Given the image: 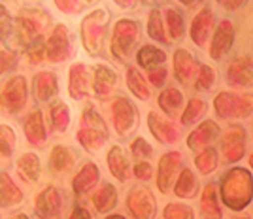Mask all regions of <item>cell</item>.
Returning a JSON list of instances; mask_svg holds the SVG:
<instances>
[{
	"label": "cell",
	"mask_w": 253,
	"mask_h": 219,
	"mask_svg": "<svg viewBox=\"0 0 253 219\" xmlns=\"http://www.w3.org/2000/svg\"><path fill=\"white\" fill-rule=\"evenodd\" d=\"M72 53H74V42L70 31L64 25H55L45 42V59L49 63L59 64L70 59Z\"/></svg>",
	"instance_id": "9c48e42d"
},
{
	"label": "cell",
	"mask_w": 253,
	"mask_h": 219,
	"mask_svg": "<svg viewBox=\"0 0 253 219\" xmlns=\"http://www.w3.org/2000/svg\"><path fill=\"white\" fill-rule=\"evenodd\" d=\"M201 218L202 219H223L221 202H219V193L217 185L210 181L206 183L201 193Z\"/></svg>",
	"instance_id": "d4e9b609"
},
{
	"label": "cell",
	"mask_w": 253,
	"mask_h": 219,
	"mask_svg": "<svg viewBox=\"0 0 253 219\" xmlns=\"http://www.w3.org/2000/svg\"><path fill=\"white\" fill-rule=\"evenodd\" d=\"M232 42H234V27L229 19H223L213 32V38L210 44V57L215 61L221 59L225 53L231 51Z\"/></svg>",
	"instance_id": "7402d4cb"
},
{
	"label": "cell",
	"mask_w": 253,
	"mask_h": 219,
	"mask_svg": "<svg viewBox=\"0 0 253 219\" xmlns=\"http://www.w3.org/2000/svg\"><path fill=\"white\" fill-rule=\"evenodd\" d=\"M234 219H252V218H248V216H240V218H234Z\"/></svg>",
	"instance_id": "680465c9"
},
{
	"label": "cell",
	"mask_w": 253,
	"mask_h": 219,
	"mask_svg": "<svg viewBox=\"0 0 253 219\" xmlns=\"http://www.w3.org/2000/svg\"><path fill=\"white\" fill-rule=\"evenodd\" d=\"M114 2H116L117 6H121V8H132L138 0H114Z\"/></svg>",
	"instance_id": "816d5d0a"
},
{
	"label": "cell",
	"mask_w": 253,
	"mask_h": 219,
	"mask_svg": "<svg viewBox=\"0 0 253 219\" xmlns=\"http://www.w3.org/2000/svg\"><path fill=\"white\" fill-rule=\"evenodd\" d=\"M91 74L89 66L84 63H76L68 70V93L74 100H85L91 87Z\"/></svg>",
	"instance_id": "9a60e30c"
},
{
	"label": "cell",
	"mask_w": 253,
	"mask_h": 219,
	"mask_svg": "<svg viewBox=\"0 0 253 219\" xmlns=\"http://www.w3.org/2000/svg\"><path fill=\"white\" fill-rule=\"evenodd\" d=\"M213 27V13L210 8H202L191 21V38L199 47H204Z\"/></svg>",
	"instance_id": "4316f807"
},
{
	"label": "cell",
	"mask_w": 253,
	"mask_h": 219,
	"mask_svg": "<svg viewBox=\"0 0 253 219\" xmlns=\"http://www.w3.org/2000/svg\"><path fill=\"white\" fill-rule=\"evenodd\" d=\"M59 93V78L55 72L42 70L32 78V94L38 102H49Z\"/></svg>",
	"instance_id": "ac0fdd59"
},
{
	"label": "cell",
	"mask_w": 253,
	"mask_h": 219,
	"mask_svg": "<svg viewBox=\"0 0 253 219\" xmlns=\"http://www.w3.org/2000/svg\"><path fill=\"white\" fill-rule=\"evenodd\" d=\"M104 219H126L125 216H121V214H110V216H106Z\"/></svg>",
	"instance_id": "9f6ffc18"
},
{
	"label": "cell",
	"mask_w": 253,
	"mask_h": 219,
	"mask_svg": "<svg viewBox=\"0 0 253 219\" xmlns=\"http://www.w3.org/2000/svg\"><path fill=\"white\" fill-rule=\"evenodd\" d=\"M213 110L221 119H244L253 112V94H236L221 91L213 98Z\"/></svg>",
	"instance_id": "8992f818"
},
{
	"label": "cell",
	"mask_w": 253,
	"mask_h": 219,
	"mask_svg": "<svg viewBox=\"0 0 253 219\" xmlns=\"http://www.w3.org/2000/svg\"><path fill=\"white\" fill-rule=\"evenodd\" d=\"M85 2H87V4H95L96 0H85Z\"/></svg>",
	"instance_id": "91938a15"
},
{
	"label": "cell",
	"mask_w": 253,
	"mask_h": 219,
	"mask_svg": "<svg viewBox=\"0 0 253 219\" xmlns=\"http://www.w3.org/2000/svg\"><path fill=\"white\" fill-rule=\"evenodd\" d=\"M250 167H252V170H253V153L250 155Z\"/></svg>",
	"instance_id": "6f0895ef"
},
{
	"label": "cell",
	"mask_w": 253,
	"mask_h": 219,
	"mask_svg": "<svg viewBox=\"0 0 253 219\" xmlns=\"http://www.w3.org/2000/svg\"><path fill=\"white\" fill-rule=\"evenodd\" d=\"M68 219H93V216H91V212L85 208V206L76 204L74 208H72V212H70Z\"/></svg>",
	"instance_id": "c3c4849f"
},
{
	"label": "cell",
	"mask_w": 253,
	"mask_h": 219,
	"mask_svg": "<svg viewBox=\"0 0 253 219\" xmlns=\"http://www.w3.org/2000/svg\"><path fill=\"white\" fill-rule=\"evenodd\" d=\"M110 23V11L106 8H98L95 11H89L82 19L80 25V36L84 44L85 51L93 57H98L102 53L106 38V27Z\"/></svg>",
	"instance_id": "3957f363"
},
{
	"label": "cell",
	"mask_w": 253,
	"mask_h": 219,
	"mask_svg": "<svg viewBox=\"0 0 253 219\" xmlns=\"http://www.w3.org/2000/svg\"><path fill=\"white\" fill-rule=\"evenodd\" d=\"M117 202H119V191L110 181H102L100 187L96 189L91 197V204H93L95 212L102 214V216H110L112 210H116Z\"/></svg>",
	"instance_id": "603a6c76"
},
{
	"label": "cell",
	"mask_w": 253,
	"mask_h": 219,
	"mask_svg": "<svg viewBox=\"0 0 253 219\" xmlns=\"http://www.w3.org/2000/svg\"><path fill=\"white\" fill-rule=\"evenodd\" d=\"M106 165H108L110 174L116 177L119 183H125L126 179L130 177V159H128L126 151L119 144H114L108 149Z\"/></svg>",
	"instance_id": "e0dca14e"
},
{
	"label": "cell",
	"mask_w": 253,
	"mask_h": 219,
	"mask_svg": "<svg viewBox=\"0 0 253 219\" xmlns=\"http://www.w3.org/2000/svg\"><path fill=\"white\" fill-rule=\"evenodd\" d=\"M110 138V129L106 125L104 117L93 104L85 106L80 117V129L76 132V140L82 144L85 151L96 153Z\"/></svg>",
	"instance_id": "7a4b0ae2"
},
{
	"label": "cell",
	"mask_w": 253,
	"mask_h": 219,
	"mask_svg": "<svg viewBox=\"0 0 253 219\" xmlns=\"http://www.w3.org/2000/svg\"><path fill=\"white\" fill-rule=\"evenodd\" d=\"M219 134H221V131H219L217 123L211 121V119H206L193 132H189L187 147L193 149V151H202L204 147H210V144L215 138H219Z\"/></svg>",
	"instance_id": "ffe728a7"
},
{
	"label": "cell",
	"mask_w": 253,
	"mask_h": 219,
	"mask_svg": "<svg viewBox=\"0 0 253 219\" xmlns=\"http://www.w3.org/2000/svg\"><path fill=\"white\" fill-rule=\"evenodd\" d=\"M181 104H183V94L176 87H167L163 93L159 94V108L169 117H176Z\"/></svg>",
	"instance_id": "836d02e7"
},
{
	"label": "cell",
	"mask_w": 253,
	"mask_h": 219,
	"mask_svg": "<svg viewBox=\"0 0 253 219\" xmlns=\"http://www.w3.org/2000/svg\"><path fill=\"white\" fill-rule=\"evenodd\" d=\"M165 19H167V29L172 40H179L185 32V23H183V15L174 8H167L165 10Z\"/></svg>",
	"instance_id": "74e56055"
},
{
	"label": "cell",
	"mask_w": 253,
	"mask_h": 219,
	"mask_svg": "<svg viewBox=\"0 0 253 219\" xmlns=\"http://www.w3.org/2000/svg\"><path fill=\"white\" fill-rule=\"evenodd\" d=\"M6 17H10V15H8V10H6V6H2V4H0V21H2V19H6Z\"/></svg>",
	"instance_id": "f5cc1de1"
},
{
	"label": "cell",
	"mask_w": 253,
	"mask_h": 219,
	"mask_svg": "<svg viewBox=\"0 0 253 219\" xmlns=\"http://www.w3.org/2000/svg\"><path fill=\"white\" fill-rule=\"evenodd\" d=\"M148 36L159 44H170L169 36H167V32H165V27H163V15H161L159 10H151V13H149Z\"/></svg>",
	"instance_id": "8d00e7d4"
},
{
	"label": "cell",
	"mask_w": 253,
	"mask_h": 219,
	"mask_svg": "<svg viewBox=\"0 0 253 219\" xmlns=\"http://www.w3.org/2000/svg\"><path fill=\"white\" fill-rule=\"evenodd\" d=\"M132 174L140 181H149L153 177V167L149 165L148 161H138L136 165L132 167Z\"/></svg>",
	"instance_id": "ee69618b"
},
{
	"label": "cell",
	"mask_w": 253,
	"mask_h": 219,
	"mask_svg": "<svg viewBox=\"0 0 253 219\" xmlns=\"http://www.w3.org/2000/svg\"><path fill=\"white\" fill-rule=\"evenodd\" d=\"M213 82H215V72H213V68L208 66V64H201L193 89H195V91H208L211 85H213Z\"/></svg>",
	"instance_id": "7bdbcfd3"
},
{
	"label": "cell",
	"mask_w": 253,
	"mask_h": 219,
	"mask_svg": "<svg viewBox=\"0 0 253 219\" xmlns=\"http://www.w3.org/2000/svg\"><path fill=\"white\" fill-rule=\"evenodd\" d=\"M98 181H100V168L96 167L93 161H87L84 167L76 172L74 179H72V191L76 197H84L85 193L96 187Z\"/></svg>",
	"instance_id": "44dd1931"
},
{
	"label": "cell",
	"mask_w": 253,
	"mask_h": 219,
	"mask_svg": "<svg viewBox=\"0 0 253 219\" xmlns=\"http://www.w3.org/2000/svg\"><path fill=\"white\" fill-rule=\"evenodd\" d=\"M199 189H201V183H199L197 174L187 167L181 168L178 179L174 183V189H172L174 195L178 198H183V200H191V198H195L199 195Z\"/></svg>",
	"instance_id": "f546056e"
},
{
	"label": "cell",
	"mask_w": 253,
	"mask_h": 219,
	"mask_svg": "<svg viewBox=\"0 0 253 219\" xmlns=\"http://www.w3.org/2000/svg\"><path fill=\"white\" fill-rule=\"evenodd\" d=\"M246 155V131L240 125H231L221 134V159L225 165H234Z\"/></svg>",
	"instance_id": "7c38bea8"
},
{
	"label": "cell",
	"mask_w": 253,
	"mask_h": 219,
	"mask_svg": "<svg viewBox=\"0 0 253 219\" xmlns=\"http://www.w3.org/2000/svg\"><path fill=\"white\" fill-rule=\"evenodd\" d=\"M167 61V55L163 49H159L155 45H142L136 53L138 66L146 68V70H155L159 66H163Z\"/></svg>",
	"instance_id": "d6a6232c"
},
{
	"label": "cell",
	"mask_w": 253,
	"mask_h": 219,
	"mask_svg": "<svg viewBox=\"0 0 253 219\" xmlns=\"http://www.w3.org/2000/svg\"><path fill=\"white\" fill-rule=\"evenodd\" d=\"M91 70H93V85H91L93 93L100 98H106L116 89L117 74L112 68H108L106 64H95Z\"/></svg>",
	"instance_id": "484cf974"
},
{
	"label": "cell",
	"mask_w": 253,
	"mask_h": 219,
	"mask_svg": "<svg viewBox=\"0 0 253 219\" xmlns=\"http://www.w3.org/2000/svg\"><path fill=\"white\" fill-rule=\"evenodd\" d=\"M112 117H114V129L121 138L132 134V131L138 125L136 108L126 100L125 96H117L112 104Z\"/></svg>",
	"instance_id": "4fadbf2b"
},
{
	"label": "cell",
	"mask_w": 253,
	"mask_h": 219,
	"mask_svg": "<svg viewBox=\"0 0 253 219\" xmlns=\"http://www.w3.org/2000/svg\"><path fill=\"white\" fill-rule=\"evenodd\" d=\"M25 138L31 146L43 147L47 142V129H45V121H43V114L40 110H34L29 114V117L25 119Z\"/></svg>",
	"instance_id": "cb8c5ba5"
},
{
	"label": "cell",
	"mask_w": 253,
	"mask_h": 219,
	"mask_svg": "<svg viewBox=\"0 0 253 219\" xmlns=\"http://www.w3.org/2000/svg\"><path fill=\"white\" fill-rule=\"evenodd\" d=\"M227 82L238 87H250L253 85V57L244 55L234 59L227 66Z\"/></svg>",
	"instance_id": "d6986e66"
},
{
	"label": "cell",
	"mask_w": 253,
	"mask_h": 219,
	"mask_svg": "<svg viewBox=\"0 0 253 219\" xmlns=\"http://www.w3.org/2000/svg\"><path fill=\"white\" fill-rule=\"evenodd\" d=\"M148 129L157 142L167 144V146L176 144L179 140V136H181L179 127L176 123H172L170 119L161 117L157 112H149L148 114Z\"/></svg>",
	"instance_id": "5bb4252c"
},
{
	"label": "cell",
	"mask_w": 253,
	"mask_h": 219,
	"mask_svg": "<svg viewBox=\"0 0 253 219\" xmlns=\"http://www.w3.org/2000/svg\"><path fill=\"white\" fill-rule=\"evenodd\" d=\"M167 76H169V70H167L165 66H159V68H155V70H149V74H148L149 82H151V85H155V87L165 85Z\"/></svg>",
	"instance_id": "7dc6e473"
},
{
	"label": "cell",
	"mask_w": 253,
	"mask_h": 219,
	"mask_svg": "<svg viewBox=\"0 0 253 219\" xmlns=\"http://www.w3.org/2000/svg\"><path fill=\"white\" fill-rule=\"evenodd\" d=\"M10 219H31V218H29L27 214H23V212H19V214H13V216H11Z\"/></svg>",
	"instance_id": "db71d44e"
},
{
	"label": "cell",
	"mask_w": 253,
	"mask_h": 219,
	"mask_svg": "<svg viewBox=\"0 0 253 219\" xmlns=\"http://www.w3.org/2000/svg\"><path fill=\"white\" fill-rule=\"evenodd\" d=\"M23 200H25V195L19 185L13 181V177L6 170H2L0 172V206L13 208V206H19Z\"/></svg>",
	"instance_id": "f1b7e54d"
},
{
	"label": "cell",
	"mask_w": 253,
	"mask_h": 219,
	"mask_svg": "<svg viewBox=\"0 0 253 219\" xmlns=\"http://www.w3.org/2000/svg\"><path fill=\"white\" fill-rule=\"evenodd\" d=\"M17 66V57L11 51H0V76L6 72L15 70Z\"/></svg>",
	"instance_id": "f6af8a7d"
},
{
	"label": "cell",
	"mask_w": 253,
	"mask_h": 219,
	"mask_svg": "<svg viewBox=\"0 0 253 219\" xmlns=\"http://www.w3.org/2000/svg\"><path fill=\"white\" fill-rule=\"evenodd\" d=\"M11 23L13 21H11L10 17H6V19H2V21H0V42H2V40H4V38L11 32Z\"/></svg>",
	"instance_id": "f907efd6"
},
{
	"label": "cell",
	"mask_w": 253,
	"mask_h": 219,
	"mask_svg": "<svg viewBox=\"0 0 253 219\" xmlns=\"http://www.w3.org/2000/svg\"><path fill=\"white\" fill-rule=\"evenodd\" d=\"M163 219H195V212L187 204L169 202L163 208Z\"/></svg>",
	"instance_id": "60d3db41"
},
{
	"label": "cell",
	"mask_w": 253,
	"mask_h": 219,
	"mask_svg": "<svg viewBox=\"0 0 253 219\" xmlns=\"http://www.w3.org/2000/svg\"><path fill=\"white\" fill-rule=\"evenodd\" d=\"M183 168V155L181 151H167L159 159L157 167V189L163 195H169L170 189H174V179L179 176Z\"/></svg>",
	"instance_id": "8fae6325"
},
{
	"label": "cell",
	"mask_w": 253,
	"mask_h": 219,
	"mask_svg": "<svg viewBox=\"0 0 253 219\" xmlns=\"http://www.w3.org/2000/svg\"><path fill=\"white\" fill-rule=\"evenodd\" d=\"M72 121V114H70V108L64 104L63 100H55L49 106V125L53 131L57 132H66V129L70 127Z\"/></svg>",
	"instance_id": "1f68e13d"
},
{
	"label": "cell",
	"mask_w": 253,
	"mask_h": 219,
	"mask_svg": "<svg viewBox=\"0 0 253 219\" xmlns=\"http://www.w3.org/2000/svg\"><path fill=\"white\" fill-rule=\"evenodd\" d=\"M153 147L149 144L146 138H142V136H138L132 140V144H130V155L134 157L136 161H148L153 157Z\"/></svg>",
	"instance_id": "b9f144b4"
},
{
	"label": "cell",
	"mask_w": 253,
	"mask_h": 219,
	"mask_svg": "<svg viewBox=\"0 0 253 219\" xmlns=\"http://www.w3.org/2000/svg\"><path fill=\"white\" fill-rule=\"evenodd\" d=\"M215 2L221 6L223 10L234 11V10H238V8H242L248 0H215Z\"/></svg>",
	"instance_id": "681fc988"
},
{
	"label": "cell",
	"mask_w": 253,
	"mask_h": 219,
	"mask_svg": "<svg viewBox=\"0 0 253 219\" xmlns=\"http://www.w3.org/2000/svg\"><path fill=\"white\" fill-rule=\"evenodd\" d=\"M126 87L140 100H148L149 94H151L144 76L138 72L136 66H126Z\"/></svg>",
	"instance_id": "d590c367"
},
{
	"label": "cell",
	"mask_w": 253,
	"mask_h": 219,
	"mask_svg": "<svg viewBox=\"0 0 253 219\" xmlns=\"http://www.w3.org/2000/svg\"><path fill=\"white\" fill-rule=\"evenodd\" d=\"M221 202L231 212H242L253 200V177L248 168L234 167L219 179Z\"/></svg>",
	"instance_id": "6da1fadb"
},
{
	"label": "cell",
	"mask_w": 253,
	"mask_h": 219,
	"mask_svg": "<svg viewBox=\"0 0 253 219\" xmlns=\"http://www.w3.org/2000/svg\"><path fill=\"white\" fill-rule=\"evenodd\" d=\"M47 161H49L47 163L49 172H53V174H64V172H68L76 165V153L70 149V146L57 144V146L51 147Z\"/></svg>",
	"instance_id": "83f0119b"
},
{
	"label": "cell",
	"mask_w": 253,
	"mask_h": 219,
	"mask_svg": "<svg viewBox=\"0 0 253 219\" xmlns=\"http://www.w3.org/2000/svg\"><path fill=\"white\" fill-rule=\"evenodd\" d=\"M51 25L49 13L42 10H21L19 15L13 19V29L17 32V38L23 47H31L32 44L42 42L43 32Z\"/></svg>",
	"instance_id": "277c9868"
},
{
	"label": "cell",
	"mask_w": 253,
	"mask_h": 219,
	"mask_svg": "<svg viewBox=\"0 0 253 219\" xmlns=\"http://www.w3.org/2000/svg\"><path fill=\"white\" fill-rule=\"evenodd\" d=\"M252 136H253V129H252Z\"/></svg>",
	"instance_id": "94428289"
},
{
	"label": "cell",
	"mask_w": 253,
	"mask_h": 219,
	"mask_svg": "<svg viewBox=\"0 0 253 219\" xmlns=\"http://www.w3.org/2000/svg\"><path fill=\"white\" fill-rule=\"evenodd\" d=\"M195 167L201 172L202 176H208L211 172H215L219 167V153L215 147H204L202 151L197 153L195 157Z\"/></svg>",
	"instance_id": "e575fe53"
},
{
	"label": "cell",
	"mask_w": 253,
	"mask_h": 219,
	"mask_svg": "<svg viewBox=\"0 0 253 219\" xmlns=\"http://www.w3.org/2000/svg\"><path fill=\"white\" fill-rule=\"evenodd\" d=\"M64 206L63 191L55 185L45 187L34 197V214L38 219H55L61 216Z\"/></svg>",
	"instance_id": "30bf717a"
},
{
	"label": "cell",
	"mask_w": 253,
	"mask_h": 219,
	"mask_svg": "<svg viewBox=\"0 0 253 219\" xmlns=\"http://www.w3.org/2000/svg\"><path fill=\"white\" fill-rule=\"evenodd\" d=\"M179 4H183V6H193V4H197V2H201V0H178Z\"/></svg>",
	"instance_id": "11a10c76"
},
{
	"label": "cell",
	"mask_w": 253,
	"mask_h": 219,
	"mask_svg": "<svg viewBox=\"0 0 253 219\" xmlns=\"http://www.w3.org/2000/svg\"><path fill=\"white\" fill-rule=\"evenodd\" d=\"M140 38V25L132 19H119L112 32V42H110V53L119 63H125L128 53L136 45Z\"/></svg>",
	"instance_id": "52a82bcc"
},
{
	"label": "cell",
	"mask_w": 253,
	"mask_h": 219,
	"mask_svg": "<svg viewBox=\"0 0 253 219\" xmlns=\"http://www.w3.org/2000/svg\"><path fill=\"white\" fill-rule=\"evenodd\" d=\"M201 64L195 61V57L187 49H176L174 53V76L181 85H191L193 80H197Z\"/></svg>",
	"instance_id": "2e32d148"
},
{
	"label": "cell",
	"mask_w": 253,
	"mask_h": 219,
	"mask_svg": "<svg viewBox=\"0 0 253 219\" xmlns=\"http://www.w3.org/2000/svg\"><path fill=\"white\" fill-rule=\"evenodd\" d=\"M15 167H17L19 176H21L25 181H29V183H36V181L40 179V176H42V163H40V157L36 155V153H31V151L23 153V155L17 159Z\"/></svg>",
	"instance_id": "4dcf8cb0"
},
{
	"label": "cell",
	"mask_w": 253,
	"mask_h": 219,
	"mask_svg": "<svg viewBox=\"0 0 253 219\" xmlns=\"http://www.w3.org/2000/svg\"><path fill=\"white\" fill-rule=\"evenodd\" d=\"M126 212L132 219H155L157 216V200L155 195L144 185H134L126 193Z\"/></svg>",
	"instance_id": "ba28073f"
},
{
	"label": "cell",
	"mask_w": 253,
	"mask_h": 219,
	"mask_svg": "<svg viewBox=\"0 0 253 219\" xmlns=\"http://www.w3.org/2000/svg\"><path fill=\"white\" fill-rule=\"evenodd\" d=\"M29 100V87L25 76H11L0 87V112L6 115L21 114Z\"/></svg>",
	"instance_id": "5b68a950"
},
{
	"label": "cell",
	"mask_w": 253,
	"mask_h": 219,
	"mask_svg": "<svg viewBox=\"0 0 253 219\" xmlns=\"http://www.w3.org/2000/svg\"><path fill=\"white\" fill-rule=\"evenodd\" d=\"M53 2L63 13H76L82 8V0H53Z\"/></svg>",
	"instance_id": "bcb514c9"
},
{
	"label": "cell",
	"mask_w": 253,
	"mask_h": 219,
	"mask_svg": "<svg viewBox=\"0 0 253 219\" xmlns=\"http://www.w3.org/2000/svg\"><path fill=\"white\" fill-rule=\"evenodd\" d=\"M17 136L10 125H0V159H10L15 151Z\"/></svg>",
	"instance_id": "f35d334b"
},
{
	"label": "cell",
	"mask_w": 253,
	"mask_h": 219,
	"mask_svg": "<svg viewBox=\"0 0 253 219\" xmlns=\"http://www.w3.org/2000/svg\"><path fill=\"white\" fill-rule=\"evenodd\" d=\"M204 112H206V102L202 98H191L181 114V125H193L195 121L201 119Z\"/></svg>",
	"instance_id": "ab89813d"
}]
</instances>
